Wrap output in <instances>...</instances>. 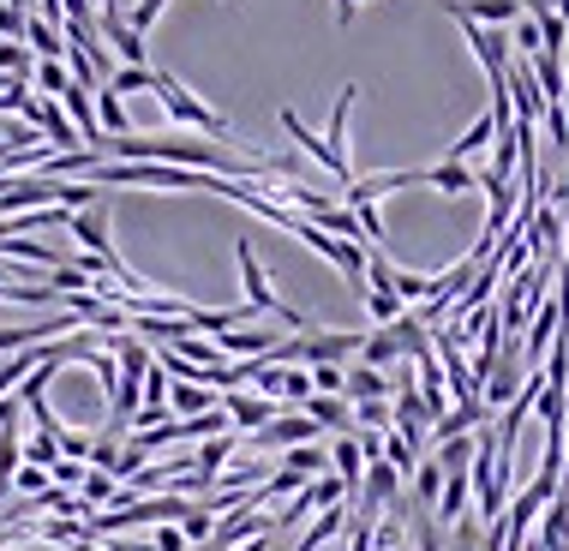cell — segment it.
Wrapping results in <instances>:
<instances>
[{
  "mask_svg": "<svg viewBox=\"0 0 569 551\" xmlns=\"http://www.w3.org/2000/svg\"><path fill=\"white\" fill-rule=\"evenodd\" d=\"M30 72H37V54H30L24 42H0V79H24L30 84Z\"/></svg>",
  "mask_w": 569,
  "mask_h": 551,
  "instance_id": "cell-22",
  "label": "cell"
},
{
  "mask_svg": "<svg viewBox=\"0 0 569 551\" xmlns=\"http://www.w3.org/2000/svg\"><path fill=\"white\" fill-rule=\"evenodd\" d=\"M282 132L295 138V144L306 150V157H312L318 168H325V174H336V180H342V187H353V168H348V162H336V157H330V144H325V138H318L312 127H306V120H300L295 109H282Z\"/></svg>",
  "mask_w": 569,
  "mask_h": 551,
  "instance_id": "cell-5",
  "label": "cell"
},
{
  "mask_svg": "<svg viewBox=\"0 0 569 551\" xmlns=\"http://www.w3.org/2000/svg\"><path fill=\"white\" fill-rule=\"evenodd\" d=\"M396 413L390 402H353V432H390Z\"/></svg>",
  "mask_w": 569,
  "mask_h": 551,
  "instance_id": "cell-26",
  "label": "cell"
},
{
  "mask_svg": "<svg viewBox=\"0 0 569 551\" xmlns=\"http://www.w3.org/2000/svg\"><path fill=\"white\" fill-rule=\"evenodd\" d=\"M420 187H432V192H443V198H461V192H473V187H480V174H473L468 162H450V157H443V162L426 168V180H420Z\"/></svg>",
  "mask_w": 569,
  "mask_h": 551,
  "instance_id": "cell-8",
  "label": "cell"
},
{
  "mask_svg": "<svg viewBox=\"0 0 569 551\" xmlns=\"http://www.w3.org/2000/svg\"><path fill=\"white\" fill-rule=\"evenodd\" d=\"M30 90H37L42 102H60L72 90V72H67V60H37V72H30Z\"/></svg>",
  "mask_w": 569,
  "mask_h": 551,
  "instance_id": "cell-15",
  "label": "cell"
},
{
  "mask_svg": "<svg viewBox=\"0 0 569 551\" xmlns=\"http://www.w3.org/2000/svg\"><path fill=\"white\" fill-rule=\"evenodd\" d=\"M90 443H97L90 432H60V455H67V462H84V468H90Z\"/></svg>",
  "mask_w": 569,
  "mask_h": 551,
  "instance_id": "cell-36",
  "label": "cell"
},
{
  "mask_svg": "<svg viewBox=\"0 0 569 551\" xmlns=\"http://www.w3.org/2000/svg\"><path fill=\"white\" fill-rule=\"evenodd\" d=\"M378 551H408V545H378Z\"/></svg>",
  "mask_w": 569,
  "mask_h": 551,
  "instance_id": "cell-42",
  "label": "cell"
},
{
  "mask_svg": "<svg viewBox=\"0 0 569 551\" xmlns=\"http://www.w3.org/2000/svg\"><path fill=\"white\" fill-rule=\"evenodd\" d=\"M300 413L318 425V432H353V408L342 402V395H306Z\"/></svg>",
  "mask_w": 569,
  "mask_h": 551,
  "instance_id": "cell-9",
  "label": "cell"
},
{
  "mask_svg": "<svg viewBox=\"0 0 569 551\" xmlns=\"http://www.w3.org/2000/svg\"><path fill=\"white\" fill-rule=\"evenodd\" d=\"M306 395H312V372H306V365H282V395H276V402L306 408Z\"/></svg>",
  "mask_w": 569,
  "mask_h": 551,
  "instance_id": "cell-27",
  "label": "cell"
},
{
  "mask_svg": "<svg viewBox=\"0 0 569 551\" xmlns=\"http://www.w3.org/2000/svg\"><path fill=\"white\" fill-rule=\"evenodd\" d=\"M353 19V0H336V24H348Z\"/></svg>",
  "mask_w": 569,
  "mask_h": 551,
  "instance_id": "cell-39",
  "label": "cell"
},
{
  "mask_svg": "<svg viewBox=\"0 0 569 551\" xmlns=\"http://www.w3.org/2000/svg\"><path fill=\"white\" fill-rule=\"evenodd\" d=\"M187 551H222V545H217V540H204V545H187Z\"/></svg>",
  "mask_w": 569,
  "mask_h": 551,
  "instance_id": "cell-40",
  "label": "cell"
},
{
  "mask_svg": "<svg viewBox=\"0 0 569 551\" xmlns=\"http://www.w3.org/2000/svg\"><path fill=\"white\" fill-rule=\"evenodd\" d=\"M24 49L37 54V60H67V37H60L49 19H37V12H30V19H24Z\"/></svg>",
  "mask_w": 569,
  "mask_h": 551,
  "instance_id": "cell-14",
  "label": "cell"
},
{
  "mask_svg": "<svg viewBox=\"0 0 569 551\" xmlns=\"http://www.w3.org/2000/svg\"><path fill=\"white\" fill-rule=\"evenodd\" d=\"M366 312H372V318H378V330H383V324H396V318H402L408 305L396 300L390 288H366Z\"/></svg>",
  "mask_w": 569,
  "mask_h": 551,
  "instance_id": "cell-29",
  "label": "cell"
},
{
  "mask_svg": "<svg viewBox=\"0 0 569 551\" xmlns=\"http://www.w3.org/2000/svg\"><path fill=\"white\" fill-rule=\"evenodd\" d=\"M222 413H228V425H234V432H264L282 408H276L270 395H258V390H228L222 395Z\"/></svg>",
  "mask_w": 569,
  "mask_h": 551,
  "instance_id": "cell-4",
  "label": "cell"
},
{
  "mask_svg": "<svg viewBox=\"0 0 569 551\" xmlns=\"http://www.w3.org/2000/svg\"><path fill=\"white\" fill-rule=\"evenodd\" d=\"M390 288H396V300H402V305H426V294H432V276H420V270H396V276H390Z\"/></svg>",
  "mask_w": 569,
  "mask_h": 551,
  "instance_id": "cell-24",
  "label": "cell"
},
{
  "mask_svg": "<svg viewBox=\"0 0 569 551\" xmlns=\"http://www.w3.org/2000/svg\"><path fill=\"white\" fill-rule=\"evenodd\" d=\"M438 498H443V468L420 462L413 468V503H420V510H438Z\"/></svg>",
  "mask_w": 569,
  "mask_h": 551,
  "instance_id": "cell-21",
  "label": "cell"
},
{
  "mask_svg": "<svg viewBox=\"0 0 569 551\" xmlns=\"http://www.w3.org/2000/svg\"><path fill=\"white\" fill-rule=\"evenodd\" d=\"M288 473H300V480H318V473H330V450H318V443H300V450L282 455Z\"/></svg>",
  "mask_w": 569,
  "mask_h": 551,
  "instance_id": "cell-19",
  "label": "cell"
},
{
  "mask_svg": "<svg viewBox=\"0 0 569 551\" xmlns=\"http://www.w3.org/2000/svg\"><path fill=\"white\" fill-rule=\"evenodd\" d=\"M157 84V67H114L109 72V90L114 97H127V90H150Z\"/></svg>",
  "mask_w": 569,
  "mask_h": 551,
  "instance_id": "cell-30",
  "label": "cell"
},
{
  "mask_svg": "<svg viewBox=\"0 0 569 551\" xmlns=\"http://www.w3.org/2000/svg\"><path fill=\"white\" fill-rule=\"evenodd\" d=\"M97 37L120 54V67H150L144 37H138V30H132L127 19H120V7H102V12H97Z\"/></svg>",
  "mask_w": 569,
  "mask_h": 551,
  "instance_id": "cell-3",
  "label": "cell"
},
{
  "mask_svg": "<svg viewBox=\"0 0 569 551\" xmlns=\"http://www.w3.org/2000/svg\"><path fill=\"white\" fill-rule=\"evenodd\" d=\"M234 258H240V282H246V305H252V312L258 318H276V324H288V330H312V324H306V318L295 312V305H288L282 294H276V288H270V276H264V264H258V252H252V240H240V247H234Z\"/></svg>",
  "mask_w": 569,
  "mask_h": 551,
  "instance_id": "cell-2",
  "label": "cell"
},
{
  "mask_svg": "<svg viewBox=\"0 0 569 551\" xmlns=\"http://www.w3.org/2000/svg\"><path fill=\"white\" fill-rule=\"evenodd\" d=\"M150 97H157L162 109H168V120H180V127L204 132L210 144H228V132H234V127H228V114L204 109V102H198L192 90H187V84L174 79V72H157V84H150ZM228 150H234V144H228Z\"/></svg>",
  "mask_w": 569,
  "mask_h": 551,
  "instance_id": "cell-1",
  "label": "cell"
},
{
  "mask_svg": "<svg viewBox=\"0 0 569 551\" xmlns=\"http://www.w3.org/2000/svg\"><path fill=\"white\" fill-rule=\"evenodd\" d=\"M486 402H456L450 413H443V420L432 425V443H450V438H473V432H480V425H486Z\"/></svg>",
  "mask_w": 569,
  "mask_h": 551,
  "instance_id": "cell-7",
  "label": "cell"
},
{
  "mask_svg": "<svg viewBox=\"0 0 569 551\" xmlns=\"http://www.w3.org/2000/svg\"><path fill=\"white\" fill-rule=\"evenodd\" d=\"M210 408H222L217 390H204V384H168V413H174V420H198V413H210Z\"/></svg>",
  "mask_w": 569,
  "mask_h": 551,
  "instance_id": "cell-11",
  "label": "cell"
},
{
  "mask_svg": "<svg viewBox=\"0 0 569 551\" xmlns=\"http://www.w3.org/2000/svg\"><path fill=\"white\" fill-rule=\"evenodd\" d=\"M72 551H97V540H79V545H72Z\"/></svg>",
  "mask_w": 569,
  "mask_h": 551,
  "instance_id": "cell-41",
  "label": "cell"
},
{
  "mask_svg": "<svg viewBox=\"0 0 569 551\" xmlns=\"http://www.w3.org/2000/svg\"><path fill=\"white\" fill-rule=\"evenodd\" d=\"M12 492L42 498V492H49V473H42V468H30V462H19V473H12Z\"/></svg>",
  "mask_w": 569,
  "mask_h": 551,
  "instance_id": "cell-35",
  "label": "cell"
},
{
  "mask_svg": "<svg viewBox=\"0 0 569 551\" xmlns=\"http://www.w3.org/2000/svg\"><path fill=\"white\" fill-rule=\"evenodd\" d=\"M37 97L24 79H0V114H24V102Z\"/></svg>",
  "mask_w": 569,
  "mask_h": 551,
  "instance_id": "cell-31",
  "label": "cell"
},
{
  "mask_svg": "<svg viewBox=\"0 0 569 551\" xmlns=\"http://www.w3.org/2000/svg\"><path fill=\"white\" fill-rule=\"evenodd\" d=\"M30 540H42V545H79L84 540V522H72V515H49V522H37L30 528Z\"/></svg>",
  "mask_w": 569,
  "mask_h": 551,
  "instance_id": "cell-18",
  "label": "cell"
},
{
  "mask_svg": "<svg viewBox=\"0 0 569 551\" xmlns=\"http://www.w3.org/2000/svg\"><path fill=\"white\" fill-rule=\"evenodd\" d=\"M342 395H348V402H390L396 384H390L383 372H372V365H353L348 384H342Z\"/></svg>",
  "mask_w": 569,
  "mask_h": 551,
  "instance_id": "cell-13",
  "label": "cell"
},
{
  "mask_svg": "<svg viewBox=\"0 0 569 551\" xmlns=\"http://www.w3.org/2000/svg\"><path fill=\"white\" fill-rule=\"evenodd\" d=\"M84 462H67V455H60V462L49 468V485H60V492H79V485H84Z\"/></svg>",
  "mask_w": 569,
  "mask_h": 551,
  "instance_id": "cell-33",
  "label": "cell"
},
{
  "mask_svg": "<svg viewBox=\"0 0 569 551\" xmlns=\"http://www.w3.org/2000/svg\"><path fill=\"white\" fill-rule=\"evenodd\" d=\"M276 342H282V330H222L217 335L222 360H270Z\"/></svg>",
  "mask_w": 569,
  "mask_h": 551,
  "instance_id": "cell-6",
  "label": "cell"
},
{
  "mask_svg": "<svg viewBox=\"0 0 569 551\" xmlns=\"http://www.w3.org/2000/svg\"><path fill=\"white\" fill-rule=\"evenodd\" d=\"M24 462L49 473V468L60 462V438H54V432H37V438H24Z\"/></svg>",
  "mask_w": 569,
  "mask_h": 551,
  "instance_id": "cell-28",
  "label": "cell"
},
{
  "mask_svg": "<svg viewBox=\"0 0 569 551\" xmlns=\"http://www.w3.org/2000/svg\"><path fill=\"white\" fill-rule=\"evenodd\" d=\"M19 462H24V438L19 432H0V498L12 492V473H19Z\"/></svg>",
  "mask_w": 569,
  "mask_h": 551,
  "instance_id": "cell-25",
  "label": "cell"
},
{
  "mask_svg": "<svg viewBox=\"0 0 569 551\" xmlns=\"http://www.w3.org/2000/svg\"><path fill=\"white\" fill-rule=\"evenodd\" d=\"M383 462H390L396 473H413L420 468V443H408L402 432H383Z\"/></svg>",
  "mask_w": 569,
  "mask_h": 551,
  "instance_id": "cell-23",
  "label": "cell"
},
{
  "mask_svg": "<svg viewBox=\"0 0 569 551\" xmlns=\"http://www.w3.org/2000/svg\"><path fill=\"white\" fill-rule=\"evenodd\" d=\"M342 384H348L342 365H312V395H342ZM342 402H348V395H342Z\"/></svg>",
  "mask_w": 569,
  "mask_h": 551,
  "instance_id": "cell-32",
  "label": "cell"
},
{
  "mask_svg": "<svg viewBox=\"0 0 569 551\" xmlns=\"http://www.w3.org/2000/svg\"><path fill=\"white\" fill-rule=\"evenodd\" d=\"M114 462H120V438L102 432L97 443H90V468H97V473H114Z\"/></svg>",
  "mask_w": 569,
  "mask_h": 551,
  "instance_id": "cell-34",
  "label": "cell"
},
{
  "mask_svg": "<svg viewBox=\"0 0 569 551\" xmlns=\"http://www.w3.org/2000/svg\"><path fill=\"white\" fill-rule=\"evenodd\" d=\"M516 49H521V60H533V54L546 49V42H540V24H533V19H521V24H516Z\"/></svg>",
  "mask_w": 569,
  "mask_h": 551,
  "instance_id": "cell-38",
  "label": "cell"
},
{
  "mask_svg": "<svg viewBox=\"0 0 569 551\" xmlns=\"http://www.w3.org/2000/svg\"><path fill=\"white\" fill-rule=\"evenodd\" d=\"M150 551H187V533H180V522H162L157 533H150Z\"/></svg>",
  "mask_w": 569,
  "mask_h": 551,
  "instance_id": "cell-37",
  "label": "cell"
},
{
  "mask_svg": "<svg viewBox=\"0 0 569 551\" xmlns=\"http://www.w3.org/2000/svg\"><path fill=\"white\" fill-rule=\"evenodd\" d=\"M491 138H498V120L480 114V120H473V127H468V132H461L456 144H450V162H468L473 150H486V144H491Z\"/></svg>",
  "mask_w": 569,
  "mask_h": 551,
  "instance_id": "cell-20",
  "label": "cell"
},
{
  "mask_svg": "<svg viewBox=\"0 0 569 551\" xmlns=\"http://www.w3.org/2000/svg\"><path fill=\"white\" fill-rule=\"evenodd\" d=\"M396 360H402V342H396L390 324L372 330V335L360 342V365H372V372H383V365H396Z\"/></svg>",
  "mask_w": 569,
  "mask_h": 551,
  "instance_id": "cell-16",
  "label": "cell"
},
{
  "mask_svg": "<svg viewBox=\"0 0 569 551\" xmlns=\"http://www.w3.org/2000/svg\"><path fill=\"white\" fill-rule=\"evenodd\" d=\"M228 462H234V432H222V438H204V443H198L192 473H204V480H210V492H217V480L228 473Z\"/></svg>",
  "mask_w": 569,
  "mask_h": 551,
  "instance_id": "cell-10",
  "label": "cell"
},
{
  "mask_svg": "<svg viewBox=\"0 0 569 551\" xmlns=\"http://www.w3.org/2000/svg\"><path fill=\"white\" fill-rule=\"evenodd\" d=\"M353 97H360V84H342V97H336V109H330V127H325V144H330L336 162H348V109H353Z\"/></svg>",
  "mask_w": 569,
  "mask_h": 551,
  "instance_id": "cell-12",
  "label": "cell"
},
{
  "mask_svg": "<svg viewBox=\"0 0 569 551\" xmlns=\"http://www.w3.org/2000/svg\"><path fill=\"white\" fill-rule=\"evenodd\" d=\"M90 102H97V127H102V138H127V132H132V127H127V102H120L114 90H97Z\"/></svg>",
  "mask_w": 569,
  "mask_h": 551,
  "instance_id": "cell-17",
  "label": "cell"
}]
</instances>
